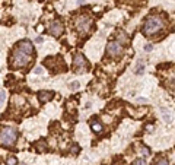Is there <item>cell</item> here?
Returning <instances> with one entry per match:
<instances>
[{
  "instance_id": "cell-1",
  "label": "cell",
  "mask_w": 175,
  "mask_h": 165,
  "mask_svg": "<svg viewBox=\"0 0 175 165\" xmlns=\"http://www.w3.org/2000/svg\"><path fill=\"white\" fill-rule=\"evenodd\" d=\"M163 27V22L159 16H149L143 25V34L144 35H153L158 31H160Z\"/></svg>"
},
{
  "instance_id": "cell-2",
  "label": "cell",
  "mask_w": 175,
  "mask_h": 165,
  "mask_svg": "<svg viewBox=\"0 0 175 165\" xmlns=\"http://www.w3.org/2000/svg\"><path fill=\"white\" fill-rule=\"evenodd\" d=\"M18 137V131L13 127H5L0 131V145L3 146H12Z\"/></svg>"
},
{
  "instance_id": "cell-3",
  "label": "cell",
  "mask_w": 175,
  "mask_h": 165,
  "mask_svg": "<svg viewBox=\"0 0 175 165\" xmlns=\"http://www.w3.org/2000/svg\"><path fill=\"white\" fill-rule=\"evenodd\" d=\"M29 62H31V57H29L28 54L22 53V51L18 50V48L15 50L13 57H12V64H13L15 67H25Z\"/></svg>"
},
{
  "instance_id": "cell-4",
  "label": "cell",
  "mask_w": 175,
  "mask_h": 165,
  "mask_svg": "<svg viewBox=\"0 0 175 165\" xmlns=\"http://www.w3.org/2000/svg\"><path fill=\"white\" fill-rule=\"evenodd\" d=\"M86 66H88V62H86L85 56L80 54V53H77V54L74 56V59H73V69H74L77 73H83V72L86 70Z\"/></svg>"
},
{
  "instance_id": "cell-5",
  "label": "cell",
  "mask_w": 175,
  "mask_h": 165,
  "mask_svg": "<svg viewBox=\"0 0 175 165\" xmlns=\"http://www.w3.org/2000/svg\"><path fill=\"white\" fill-rule=\"evenodd\" d=\"M92 27V19L91 18H88V16H80L77 18L76 21V28L80 31V32H88L91 29Z\"/></svg>"
},
{
  "instance_id": "cell-6",
  "label": "cell",
  "mask_w": 175,
  "mask_h": 165,
  "mask_svg": "<svg viewBox=\"0 0 175 165\" xmlns=\"http://www.w3.org/2000/svg\"><path fill=\"white\" fill-rule=\"evenodd\" d=\"M107 50H108V54H110L111 57H118V56H121V53H123V45L118 44L117 41H112V43H110V44L107 45Z\"/></svg>"
},
{
  "instance_id": "cell-7",
  "label": "cell",
  "mask_w": 175,
  "mask_h": 165,
  "mask_svg": "<svg viewBox=\"0 0 175 165\" xmlns=\"http://www.w3.org/2000/svg\"><path fill=\"white\" fill-rule=\"evenodd\" d=\"M16 48L21 50L22 53L28 54V56H31V54L34 53V47H32V43H31L29 40H22V41H19L18 45H16Z\"/></svg>"
},
{
  "instance_id": "cell-8",
  "label": "cell",
  "mask_w": 175,
  "mask_h": 165,
  "mask_svg": "<svg viewBox=\"0 0 175 165\" xmlns=\"http://www.w3.org/2000/svg\"><path fill=\"white\" fill-rule=\"evenodd\" d=\"M63 29H64V27H63V24H61L60 21H54V22L50 25V32H51L54 37H58V35H61Z\"/></svg>"
},
{
  "instance_id": "cell-9",
  "label": "cell",
  "mask_w": 175,
  "mask_h": 165,
  "mask_svg": "<svg viewBox=\"0 0 175 165\" xmlns=\"http://www.w3.org/2000/svg\"><path fill=\"white\" fill-rule=\"evenodd\" d=\"M38 98H40L41 104H45V102H48L50 99L54 98V92H51V91H41L38 94Z\"/></svg>"
},
{
  "instance_id": "cell-10",
  "label": "cell",
  "mask_w": 175,
  "mask_h": 165,
  "mask_svg": "<svg viewBox=\"0 0 175 165\" xmlns=\"http://www.w3.org/2000/svg\"><path fill=\"white\" fill-rule=\"evenodd\" d=\"M91 127H92V130L97 131V133H101V131H102V124L97 120V117H92V120H91Z\"/></svg>"
},
{
  "instance_id": "cell-11",
  "label": "cell",
  "mask_w": 175,
  "mask_h": 165,
  "mask_svg": "<svg viewBox=\"0 0 175 165\" xmlns=\"http://www.w3.org/2000/svg\"><path fill=\"white\" fill-rule=\"evenodd\" d=\"M160 113H162V117H163V120H165L166 123H171V121H172V114H171L166 108H162Z\"/></svg>"
},
{
  "instance_id": "cell-12",
  "label": "cell",
  "mask_w": 175,
  "mask_h": 165,
  "mask_svg": "<svg viewBox=\"0 0 175 165\" xmlns=\"http://www.w3.org/2000/svg\"><path fill=\"white\" fill-rule=\"evenodd\" d=\"M127 41H128L127 34H126L124 31H123V32H120V34H118V41H117V43H118V44H121V43H123V44H127Z\"/></svg>"
},
{
  "instance_id": "cell-13",
  "label": "cell",
  "mask_w": 175,
  "mask_h": 165,
  "mask_svg": "<svg viewBox=\"0 0 175 165\" xmlns=\"http://www.w3.org/2000/svg\"><path fill=\"white\" fill-rule=\"evenodd\" d=\"M143 70H144V63H143V62H137V64H136V73H137V75H142Z\"/></svg>"
},
{
  "instance_id": "cell-14",
  "label": "cell",
  "mask_w": 175,
  "mask_h": 165,
  "mask_svg": "<svg viewBox=\"0 0 175 165\" xmlns=\"http://www.w3.org/2000/svg\"><path fill=\"white\" fill-rule=\"evenodd\" d=\"M69 88H70L72 91H76V89H79V88H80V83H79L77 80H73V82H70V83H69Z\"/></svg>"
},
{
  "instance_id": "cell-15",
  "label": "cell",
  "mask_w": 175,
  "mask_h": 165,
  "mask_svg": "<svg viewBox=\"0 0 175 165\" xmlns=\"http://www.w3.org/2000/svg\"><path fill=\"white\" fill-rule=\"evenodd\" d=\"M131 165H146V161L143 159V158H137V159H134L133 161V164Z\"/></svg>"
},
{
  "instance_id": "cell-16",
  "label": "cell",
  "mask_w": 175,
  "mask_h": 165,
  "mask_svg": "<svg viewBox=\"0 0 175 165\" xmlns=\"http://www.w3.org/2000/svg\"><path fill=\"white\" fill-rule=\"evenodd\" d=\"M155 165H169V162H168V159L160 158V159H158V161L155 162Z\"/></svg>"
},
{
  "instance_id": "cell-17",
  "label": "cell",
  "mask_w": 175,
  "mask_h": 165,
  "mask_svg": "<svg viewBox=\"0 0 175 165\" xmlns=\"http://www.w3.org/2000/svg\"><path fill=\"white\" fill-rule=\"evenodd\" d=\"M16 164H18V159H16V158H13V156L8 158V165H16Z\"/></svg>"
},
{
  "instance_id": "cell-18",
  "label": "cell",
  "mask_w": 175,
  "mask_h": 165,
  "mask_svg": "<svg viewBox=\"0 0 175 165\" xmlns=\"http://www.w3.org/2000/svg\"><path fill=\"white\" fill-rule=\"evenodd\" d=\"M5 99H6V92H5V91H2V92H0V104H3V102H5Z\"/></svg>"
},
{
  "instance_id": "cell-19",
  "label": "cell",
  "mask_w": 175,
  "mask_h": 165,
  "mask_svg": "<svg viewBox=\"0 0 175 165\" xmlns=\"http://www.w3.org/2000/svg\"><path fill=\"white\" fill-rule=\"evenodd\" d=\"M152 50H153V45H152V44H146V45H144V51H146V53H150Z\"/></svg>"
},
{
  "instance_id": "cell-20",
  "label": "cell",
  "mask_w": 175,
  "mask_h": 165,
  "mask_svg": "<svg viewBox=\"0 0 175 165\" xmlns=\"http://www.w3.org/2000/svg\"><path fill=\"white\" fill-rule=\"evenodd\" d=\"M42 41H44V38H42V37H37V38H35V43H37V44H41Z\"/></svg>"
},
{
  "instance_id": "cell-21",
  "label": "cell",
  "mask_w": 175,
  "mask_h": 165,
  "mask_svg": "<svg viewBox=\"0 0 175 165\" xmlns=\"http://www.w3.org/2000/svg\"><path fill=\"white\" fill-rule=\"evenodd\" d=\"M142 153H143V155H149V153H150V150H149L147 148H143V149H142Z\"/></svg>"
},
{
  "instance_id": "cell-22",
  "label": "cell",
  "mask_w": 175,
  "mask_h": 165,
  "mask_svg": "<svg viewBox=\"0 0 175 165\" xmlns=\"http://www.w3.org/2000/svg\"><path fill=\"white\" fill-rule=\"evenodd\" d=\"M34 72H35L37 75H41V73H42V69H41V67H35V70H34Z\"/></svg>"
}]
</instances>
